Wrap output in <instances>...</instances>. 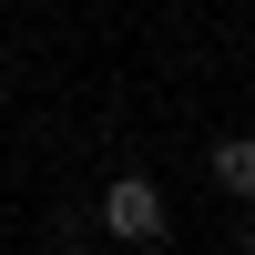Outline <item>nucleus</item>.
Returning a JSON list of instances; mask_svg holds the SVG:
<instances>
[{
	"label": "nucleus",
	"mask_w": 255,
	"mask_h": 255,
	"mask_svg": "<svg viewBox=\"0 0 255 255\" xmlns=\"http://www.w3.org/2000/svg\"><path fill=\"white\" fill-rule=\"evenodd\" d=\"M102 225H113L123 245H153V235H163V194H153L143 174H113V184H102Z\"/></svg>",
	"instance_id": "obj_1"
},
{
	"label": "nucleus",
	"mask_w": 255,
	"mask_h": 255,
	"mask_svg": "<svg viewBox=\"0 0 255 255\" xmlns=\"http://www.w3.org/2000/svg\"><path fill=\"white\" fill-rule=\"evenodd\" d=\"M215 184H225V194H245V184H255V143H245V133L215 143Z\"/></svg>",
	"instance_id": "obj_2"
}]
</instances>
